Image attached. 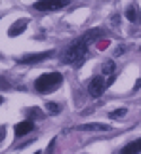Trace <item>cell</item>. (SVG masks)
Masks as SVG:
<instances>
[{
  "label": "cell",
  "instance_id": "cell-6",
  "mask_svg": "<svg viewBox=\"0 0 141 154\" xmlns=\"http://www.w3.org/2000/svg\"><path fill=\"white\" fill-rule=\"evenodd\" d=\"M33 129H34L33 120H23V122H19L15 126V135L17 137H23V135H27L29 131H33Z\"/></svg>",
  "mask_w": 141,
  "mask_h": 154
},
{
  "label": "cell",
  "instance_id": "cell-22",
  "mask_svg": "<svg viewBox=\"0 0 141 154\" xmlns=\"http://www.w3.org/2000/svg\"><path fill=\"white\" fill-rule=\"evenodd\" d=\"M34 154H40V152H34Z\"/></svg>",
  "mask_w": 141,
  "mask_h": 154
},
{
  "label": "cell",
  "instance_id": "cell-11",
  "mask_svg": "<svg viewBox=\"0 0 141 154\" xmlns=\"http://www.w3.org/2000/svg\"><path fill=\"white\" fill-rule=\"evenodd\" d=\"M103 34V31L101 29H93V31H88L86 34H84V38H86V42L90 44V42H93V40H97L99 36Z\"/></svg>",
  "mask_w": 141,
  "mask_h": 154
},
{
  "label": "cell",
  "instance_id": "cell-18",
  "mask_svg": "<svg viewBox=\"0 0 141 154\" xmlns=\"http://www.w3.org/2000/svg\"><path fill=\"white\" fill-rule=\"evenodd\" d=\"M107 46H109V42H107V40H105V42H99V48H101V50H105Z\"/></svg>",
  "mask_w": 141,
  "mask_h": 154
},
{
  "label": "cell",
  "instance_id": "cell-8",
  "mask_svg": "<svg viewBox=\"0 0 141 154\" xmlns=\"http://www.w3.org/2000/svg\"><path fill=\"white\" fill-rule=\"evenodd\" d=\"M80 131H109L111 126H107V124H82V126H78Z\"/></svg>",
  "mask_w": 141,
  "mask_h": 154
},
{
  "label": "cell",
  "instance_id": "cell-2",
  "mask_svg": "<svg viewBox=\"0 0 141 154\" xmlns=\"http://www.w3.org/2000/svg\"><path fill=\"white\" fill-rule=\"evenodd\" d=\"M61 82H63V76L59 72H48V74H42L34 80V90L38 93H50L55 88H59Z\"/></svg>",
  "mask_w": 141,
  "mask_h": 154
},
{
  "label": "cell",
  "instance_id": "cell-4",
  "mask_svg": "<svg viewBox=\"0 0 141 154\" xmlns=\"http://www.w3.org/2000/svg\"><path fill=\"white\" fill-rule=\"evenodd\" d=\"M55 51H42V53H29V55H23L17 59V63L19 65H33V63H38V61H44V59H50L54 57Z\"/></svg>",
  "mask_w": 141,
  "mask_h": 154
},
{
  "label": "cell",
  "instance_id": "cell-12",
  "mask_svg": "<svg viewBox=\"0 0 141 154\" xmlns=\"http://www.w3.org/2000/svg\"><path fill=\"white\" fill-rule=\"evenodd\" d=\"M114 69H116V65H114V61H105L103 63V67H101V70H103V74H109V76H113V72H114Z\"/></svg>",
  "mask_w": 141,
  "mask_h": 154
},
{
  "label": "cell",
  "instance_id": "cell-19",
  "mask_svg": "<svg viewBox=\"0 0 141 154\" xmlns=\"http://www.w3.org/2000/svg\"><path fill=\"white\" fill-rule=\"evenodd\" d=\"M4 135H6V128H0V141L4 139Z\"/></svg>",
  "mask_w": 141,
  "mask_h": 154
},
{
  "label": "cell",
  "instance_id": "cell-1",
  "mask_svg": "<svg viewBox=\"0 0 141 154\" xmlns=\"http://www.w3.org/2000/svg\"><path fill=\"white\" fill-rule=\"evenodd\" d=\"M86 53H88V42H86L84 36H80V38H76L74 42H70L67 46V50L63 51V55H61V61L65 65L82 63L84 57H86Z\"/></svg>",
  "mask_w": 141,
  "mask_h": 154
},
{
  "label": "cell",
  "instance_id": "cell-14",
  "mask_svg": "<svg viewBox=\"0 0 141 154\" xmlns=\"http://www.w3.org/2000/svg\"><path fill=\"white\" fill-rule=\"evenodd\" d=\"M126 109H116V110H113V112H111V118H113V120H116V118H122V116H126Z\"/></svg>",
  "mask_w": 141,
  "mask_h": 154
},
{
  "label": "cell",
  "instance_id": "cell-10",
  "mask_svg": "<svg viewBox=\"0 0 141 154\" xmlns=\"http://www.w3.org/2000/svg\"><path fill=\"white\" fill-rule=\"evenodd\" d=\"M25 27H27V19H19L17 23H14V25L10 27L8 34H10V36H19V34L25 31Z\"/></svg>",
  "mask_w": 141,
  "mask_h": 154
},
{
  "label": "cell",
  "instance_id": "cell-21",
  "mask_svg": "<svg viewBox=\"0 0 141 154\" xmlns=\"http://www.w3.org/2000/svg\"><path fill=\"white\" fill-rule=\"evenodd\" d=\"M2 101H4V99H2V97H0V105H2Z\"/></svg>",
  "mask_w": 141,
  "mask_h": 154
},
{
  "label": "cell",
  "instance_id": "cell-13",
  "mask_svg": "<svg viewBox=\"0 0 141 154\" xmlns=\"http://www.w3.org/2000/svg\"><path fill=\"white\" fill-rule=\"evenodd\" d=\"M46 110L50 112V114H59L61 112V106L57 103H46Z\"/></svg>",
  "mask_w": 141,
  "mask_h": 154
},
{
  "label": "cell",
  "instance_id": "cell-9",
  "mask_svg": "<svg viewBox=\"0 0 141 154\" xmlns=\"http://www.w3.org/2000/svg\"><path fill=\"white\" fill-rule=\"evenodd\" d=\"M141 152V137L132 141V143H128L124 149L120 150V154H139Z\"/></svg>",
  "mask_w": 141,
  "mask_h": 154
},
{
  "label": "cell",
  "instance_id": "cell-17",
  "mask_svg": "<svg viewBox=\"0 0 141 154\" xmlns=\"http://www.w3.org/2000/svg\"><path fill=\"white\" fill-rule=\"evenodd\" d=\"M54 146H55V139L50 143V149H48V154H52V150H54Z\"/></svg>",
  "mask_w": 141,
  "mask_h": 154
},
{
  "label": "cell",
  "instance_id": "cell-15",
  "mask_svg": "<svg viewBox=\"0 0 141 154\" xmlns=\"http://www.w3.org/2000/svg\"><path fill=\"white\" fill-rule=\"evenodd\" d=\"M27 114H29V120H33V118H40V116H42V112H40L36 106H33V109L27 110Z\"/></svg>",
  "mask_w": 141,
  "mask_h": 154
},
{
  "label": "cell",
  "instance_id": "cell-16",
  "mask_svg": "<svg viewBox=\"0 0 141 154\" xmlns=\"http://www.w3.org/2000/svg\"><path fill=\"white\" fill-rule=\"evenodd\" d=\"M0 88H2V90H8V88H10V84H8V82H6L4 78H0Z\"/></svg>",
  "mask_w": 141,
  "mask_h": 154
},
{
  "label": "cell",
  "instance_id": "cell-5",
  "mask_svg": "<svg viewBox=\"0 0 141 154\" xmlns=\"http://www.w3.org/2000/svg\"><path fill=\"white\" fill-rule=\"evenodd\" d=\"M69 6V0H55V2H34V10L40 11H54V10H61Z\"/></svg>",
  "mask_w": 141,
  "mask_h": 154
},
{
  "label": "cell",
  "instance_id": "cell-20",
  "mask_svg": "<svg viewBox=\"0 0 141 154\" xmlns=\"http://www.w3.org/2000/svg\"><path fill=\"white\" fill-rule=\"evenodd\" d=\"M114 53H116V55H120V53H124V48H122V46H120V48H118V50H116Z\"/></svg>",
  "mask_w": 141,
  "mask_h": 154
},
{
  "label": "cell",
  "instance_id": "cell-7",
  "mask_svg": "<svg viewBox=\"0 0 141 154\" xmlns=\"http://www.w3.org/2000/svg\"><path fill=\"white\" fill-rule=\"evenodd\" d=\"M126 17H128L132 23H136V25H139V23H141V14H139V8H137L136 4H130V6H128Z\"/></svg>",
  "mask_w": 141,
  "mask_h": 154
},
{
  "label": "cell",
  "instance_id": "cell-3",
  "mask_svg": "<svg viewBox=\"0 0 141 154\" xmlns=\"http://www.w3.org/2000/svg\"><path fill=\"white\" fill-rule=\"evenodd\" d=\"M105 88H107V82H105L103 76H93L90 80V84H88V91H90L92 97H101V93L105 91Z\"/></svg>",
  "mask_w": 141,
  "mask_h": 154
}]
</instances>
